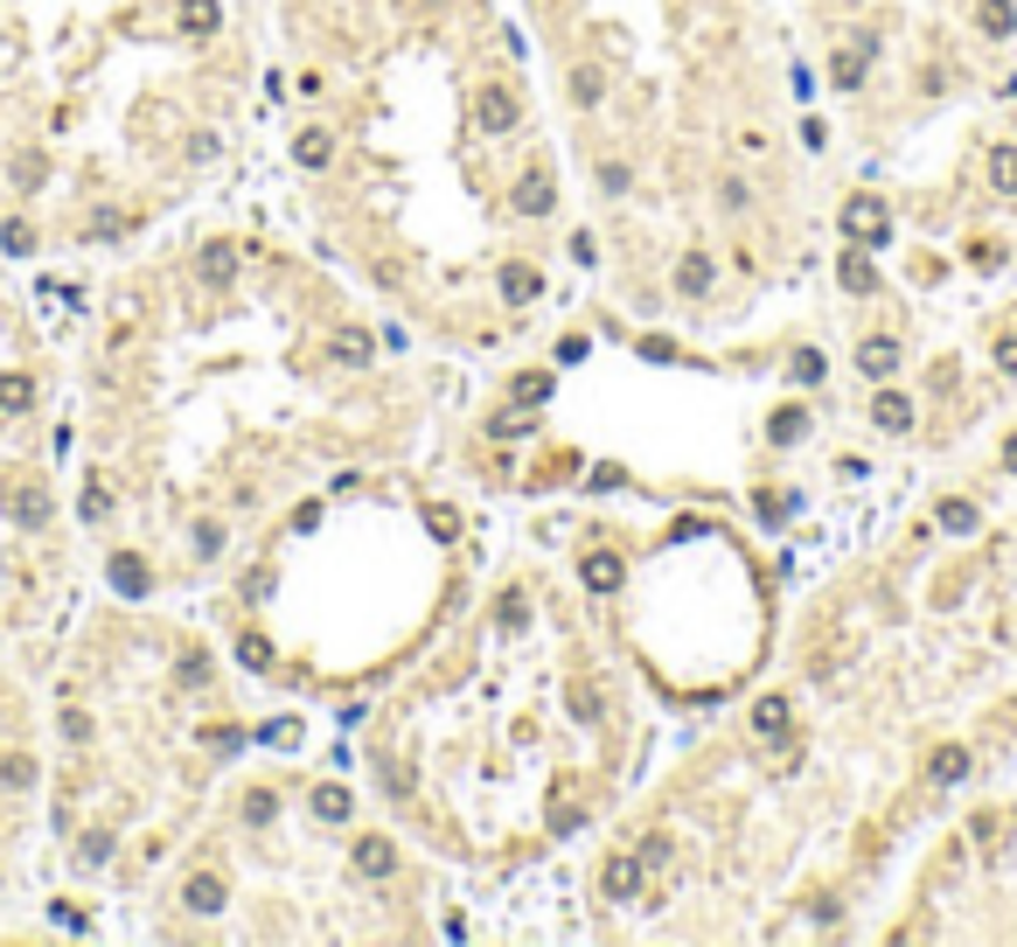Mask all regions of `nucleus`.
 Instances as JSON below:
<instances>
[{"mask_svg": "<svg viewBox=\"0 0 1017 947\" xmlns=\"http://www.w3.org/2000/svg\"><path fill=\"white\" fill-rule=\"evenodd\" d=\"M837 230H844V245L885 251V245H893V202H885L878 189H857V196H844V209H837Z\"/></svg>", "mask_w": 1017, "mask_h": 947, "instance_id": "f257e3e1", "label": "nucleus"}, {"mask_svg": "<svg viewBox=\"0 0 1017 947\" xmlns=\"http://www.w3.org/2000/svg\"><path fill=\"white\" fill-rule=\"evenodd\" d=\"M0 509H8V522H21V530H49V522H57V495L42 481H29V474H14V481H0Z\"/></svg>", "mask_w": 1017, "mask_h": 947, "instance_id": "f03ea898", "label": "nucleus"}, {"mask_svg": "<svg viewBox=\"0 0 1017 947\" xmlns=\"http://www.w3.org/2000/svg\"><path fill=\"white\" fill-rule=\"evenodd\" d=\"M475 126H481L488 140H509L516 126H524V98H516L509 84H481L475 91Z\"/></svg>", "mask_w": 1017, "mask_h": 947, "instance_id": "7ed1b4c3", "label": "nucleus"}, {"mask_svg": "<svg viewBox=\"0 0 1017 947\" xmlns=\"http://www.w3.org/2000/svg\"><path fill=\"white\" fill-rule=\"evenodd\" d=\"M509 209H516V217H530V223L551 217V209H558V181H551V168H524V175H516Z\"/></svg>", "mask_w": 1017, "mask_h": 947, "instance_id": "20e7f679", "label": "nucleus"}, {"mask_svg": "<svg viewBox=\"0 0 1017 947\" xmlns=\"http://www.w3.org/2000/svg\"><path fill=\"white\" fill-rule=\"evenodd\" d=\"M181 913H189V919H217V913H230V878H217V871H189V878H181Z\"/></svg>", "mask_w": 1017, "mask_h": 947, "instance_id": "39448f33", "label": "nucleus"}, {"mask_svg": "<svg viewBox=\"0 0 1017 947\" xmlns=\"http://www.w3.org/2000/svg\"><path fill=\"white\" fill-rule=\"evenodd\" d=\"M871 426L885 432V439H906L913 426H920V405L906 398V390H893V383H878V398H871Z\"/></svg>", "mask_w": 1017, "mask_h": 947, "instance_id": "423d86ee", "label": "nucleus"}, {"mask_svg": "<svg viewBox=\"0 0 1017 947\" xmlns=\"http://www.w3.org/2000/svg\"><path fill=\"white\" fill-rule=\"evenodd\" d=\"M711 286H718L711 251H704V245H690L684 258H676V300H711Z\"/></svg>", "mask_w": 1017, "mask_h": 947, "instance_id": "0eeeda50", "label": "nucleus"}, {"mask_svg": "<svg viewBox=\"0 0 1017 947\" xmlns=\"http://www.w3.org/2000/svg\"><path fill=\"white\" fill-rule=\"evenodd\" d=\"M899 362H906L899 335H865V341H857V370H865L871 383H893V377H899Z\"/></svg>", "mask_w": 1017, "mask_h": 947, "instance_id": "6e6552de", "label": "nucleus"}, {"mask_svg": "<svg viewBox=\"0 0 1017 947\" xmlns=\"http://www.w3.org/2000/svg\"><path fill=\"white\" fill-rule=\"evenodd\" d=\"M349 864H356V878L383 885V878H398V844H390V836H356Z\"/></svg>", "mask_w": 1017, "mask_h": 947, "instance_id": "1a4fd4ad", "label": "nucleus"}, {"mask_svg": "<svg viewBox=\"0 0 1017 947\" xmlns=\"http://www.w3.org/2000/svg\"><path fill=\"white\" fill-rule=\"evenodd\" d=\"M495 293H502L509 307H537L544 300V272L530 266V258H509V266L495 272Z\"/></svg>", "mask_w": 1017, "mask_h": 947, "instance_id": "9d476101", "label": "nucleus"}, {"mask_svg": "<svg viewBox=\"0 0 1017 947\" xmlns=\"http://www.w3.org/2000/svg\"><path fill=\"white\" fill-rule=\"evenodd\" d=\"M106 578H112L119 599H147V592H153V571H147L140 550H112V558H106Z\"/></svg>", "mask_w": 1017, "mask_h": 947, "instance_id": "9b49d317", "label": "nucleus"}, {"mask_svg": "<svg viewBox=\"0 0 1017 947\" xmlns=\"http://www.w3.org/2000/svg\"><path fill=\"white\" fill-rule=\"evenodd\" d=\"M196 279L210 286V293H223V286L238 279V245H230V237H210V245L196 251Z\"/></svg>", "mask_w": 1017, "mask_h": 947, "instance_id": "f8f14e48", "label": "nucleus"}, {"mask_svg": "<svg viewBox=\"0 0 1017 947\" xmlns=\"http://www.w3.org/2000/svg\"><path fill=\"white\" fill-rule=\"evenodd\" d=\"M641 871H648L641 850H635V857H614L607 871H599V899H607V906H628L635 891H641Z\"/></svg>", "mask_w": 1017, "mask_h": 947, "instance_id": "ddd939ff", "label": "nucleus"}, {"mask_svg": "<svg viewBox=\"0 0 1017 947\" xmlns=\"http://www.w3.org/2000/svg\"><path fill=\"white\" fill-rule=\"evenodd\" d=\"M175 29L189 42H210L223 29V0H175Z\"/></svg>", "mask_w": 1017, "mask_h": 947, "instance_id": "4468645a", "label": "nucleus"}, {"mask_svg": "<svg viewBox=\"0 0 1017 947\" xmlns=\"http://www.w3.org/2000/svg\"><path fill=\"white\" fill-rule=\"evenodd\" d=\"M871 36H857L850 49H837V57H829V84H837V91H865V63H871Z\"/></svg>", "mask_w": 1017, "mask_h": 947, "instance_id": "2eb2a0df", "label": "nucleus"}, {"mask_svg": "<svg viewBox=\"0 0 1017 947\" xmlns=\"http://www.w3.org/2000/svg\"><path fill=\"white\" fill-rule=\"evenodd\" d=\"M620 578H628L620 550H586V558H579V586L586 592H620Z\"/></svg>", "mask_w": 1017, "mask_h": 947, "instance_id": "dca6fc26", "label": "nucleus"}, {"mask_svg": "<svg viewBox=\"0 0 1017 947\" xmlns=\"http://www.w3.org/2000/svg\"><path fill=\"white\" fill-rule=\"evenodd\" d=\"M934 530H948V537H976V530H983V509L969 502V495H941V502H934Z\"/></svg>", "mask_w": 1017, "mask_h": 947, "instance_id": "f3484780", "label": "nucleus"}, {"mask_svg": "<svg viewBox=\"0 0 1017 947\" xmlns=\"http://www.w3.org/2000/svg\"><path fill=\"white\" fill-rule=\"evenodd\" d=\"M837 279H844V293H878V266H871V251L865 245H844V258H837Z\"/></svg>", "mask_w": 1017, "mask_h": 947, "instance_id": "a211bd4d", "label": "nucleus"}, {"mask_svg": "<svg viewBox=\"0 0 1017 947\" xmlns=\"http://www.w3.org/2000/svg\"><path fill=\"white\" fill-rule=\"evenodd\" d=\"M328 356L342 362V370H370V362H377V335L370 328H342V335L328 341Z\"/></svg>", "mask_w": 1017, "mask_h": 947, "instance_id": "6ab92c4d", "label": "nucleus"}, {"mask_svg": "<svg viewBox=\"0 0 1017 947\" xmlns=\"http://www.w3.org/2000/svg\"><path fill=\"white\" fill-rule=\"evenodd\" d=\"M969 746H934V759H927V787H961L969 780Z\"/></svg>", "mask_w": 1017, "mask_h": 947, "instance_id": "aec40b11", "label": "nucleus"}, {"mask_svg": "<svg viewBox=\"0 0 1017 947\" xmlns=\"http://www.w3.org/2000/svg\"><path fill=\"white\" fill-rule=\"evenodd\" d=\"M29 411H36V377L8 370V377H0V426H8V418H29Z\"/></svg>", "mask_w": 1017, "mask_h": 947, "instance_id": "412c9836", "label": "nucleus"}, {"mask_svg": "<svg viewBox=\"0 0 1017 947\" xmlns=\"http://www.w3.org/2000/svg\"><path fill=\"white\" fill-rule=\"evenodd\" d=\"M788 725H795V704H788V690H767L760 704H752V731H760V739H780Z\"/></svg>", "mask_w": 1017, "mask_h": 947, "instance_id": "4be33fe9", "label": "nucleus"}, {"mask_svg": "<svg viewBox=\"0 0 1017 947\" xmlns=\"http://www.w3.org/2000/svg\"><path fill=\"white\" fill-rule=\"evenodd\" d=\"M307 808H315V823H349V815H356V795H349L342 780H321L315 795H307Z\"/></svg>", "mask_w": 1017, "mask_h": 947, "instance_id": "5701e85b", "label": "nucleus"}, {"mask_svg": "<svg viewBox=\"0 0 1017 947\" xmlns=\"http://www.w3.org/2000/svg\"><path fill=\"white\" fill-rule=\"evenodd\" d=\"M1017 29V0H976V36L983 42H1010Z\"/></svg>", "mask_w": 1017, "mask_h": 947, "instance_id": "b1692460", "label": "nucleus"}, {"mask_svg": "<svg viewBox=\"0 0 1017 947\" xmlns=\"http://www.w3.org/2000/svg\"><path fill=\"white\" fill-rule=\"evenodd\" d=\"M808 426H816V418H808V405H780V411L767 418V446H801Z\"/></svg>", "mask_w": 1017, "mask_h": 947, "instance_id": "393cba45", "label": "nucleus"}, {"mask_svg": "<svg viewBox=\"0 0 1017 947\" xmlns=\"http://www.w3.org/2000/svg\"><path fill=\"white\" fill-rule=\"evenodd\" d=\"M599 98H607V70H599V63H571V104L592 112Z\"/></svg>", "mask_w": 1017, "mask_h": 947, "instance_id": "a878e982", "label": "nucleus"}, {"mask_svg": "<svg viewBox=\"0 0 1017 947\" xmlns=\"http://www.w3.org/2000/svg\"><path fill=\"white\" fill-rule=\"evenodd\" d=\"M293 161L300 168H328L335 161V133H328V126H307V133L293 140Z\"/></svg>", "mask_w": 1017, "mask_h": 947, "instance_id": "bb28decb", "label": "nucleus"}, {"mask_svg": "<svg viewBox=\"0 0 1017 947\" xmlns=\"http://www.w3.org/2000/svg\"><path fill=\"white\" fill-rule=\"evenodd\" d=\"M509 398L524 405V411H537V405H551V377L544 370H524V377H509Z\"/></svg>", "mask_w": 1017, "mask_h": 947, "instance_id": "cd10ccee", "label": "nucleus"}, {"mask_svg": "<svg viewBox=\"0 0 1017 947\" xmlns=\"http://www.w3.org/2000/svg\"><path fill=\"white\" fill-rule=\"evenodd\" d=\"M495 627H502V635H524V627H530V592H502V599H495Z\"/></svg>", "mask_w": 1017, "mask_h": 947, "instance_id": "c85d7f7f", "label": "nucleus"}, {"mask_svg": "<svg viewBox=\"0 0 1017 947\" xmlns=\"http://www.w3.org/2000/svg\"><path fill=\"white\" fill-rule=\"evenodd\" d=\"M592 181H599V196H614V202H620V196L635 189V168H628V161H599Z\"/></svg>", "mask_w": 1017, "mask_h": 947, "instance_id": "c756f323", "label": "nucleus"}, {"mask_svg": "<svg viewBox=\"0 0 1017 947\" xmlns=\"http://www.w3.org/2000/svg\"><path fill=\"white\" fill-rule=\"evenodd\" d=\"M77 516H84V522H106V516H112V488L98 481V474L84 481V495H77Z\"/></svg>", "mask_w": 1017, "mask_h": 947, "instance_id": "7c9ffc66", "label": "nucleus"}, {"mask_svg": "<svg viewBox=\"0 0 1017 947\" xmlns=\"http://www.w3.org/2000/svg\"><path fill=\"white\" fill-rule=\"evenodd\" d=\"M126 230H133V217H119V209H98V217L84 223V237H91V245H119Z\"/></svg>", "mask_w": 1017, "mask_h": 947, "instance_id": "2f4dec72", "label": "nucleus"}, {"mask_svg": "<svg viewBox=\"0 0 1017 947\" xmlns=\"http://www.w3.org/2000/svg\"><path fill=\"white\" fill-rule=\"evenodd\" d=\"M989 189H997V196H1017V147H997V153H989Z\"/></svg>", "mask_w": 1017, "mask_h": 947, "instance_id": "473e14b6", "label": "nucleus"}, {"mask_svg": "<svg viewBox=\"0 0 1017 947\" xmlns=\"http://www.w3.org/2000/svg\"><path fill=\"white\" fill-rule=\"evenodd\" d=\"M788 377H795L801 390H808V383H822V377H829V356H822V349H795V362H788Z\"/></svg>", "mask_w": 1017, "mask_h": 947, "instance_id": "72a5a7b5", "label": "nucleus"}, {"mask_svg": "<svg viewBox=\"0 0 1017 947\" xmlns=\"http://www.w3.org/2000/svg\"><path fill=\"white\" fill-rule=\"evenodd\" d=\"M57 731H63V739H70V746H91V710H77V704H63V710H57Z\"/></svg>", "mask_w": 1017, "mask_h": 947, "instance_id": "f704fd0d", "label": "nucleus"}, {"mask_svg": "<svg viewBox=\"0 0 1017 947\" xmlns=\"http://www.w3.org/2000/svg\"><path fill=\"white\" fill-rule=\"evenodd\" d=\"M272 815H279V795H272V787H251V795H245V823H251V829H266Z\"/></svg>", "mask_w": 1017, "mask_h": 947, "instance_id": "c9c22d12", "label": "nucleus"}, {"mask_svg": "<svg viewBox=\"0 0 1017 947\" xmlns=\"http://www.w3.org/2000/svg\"><path fill=\"white\" fill-rule=\"evenodd\" d=\"M77 864H112V829H84V844H77Z\"/></svg>", "mask_w": 1017, "mask_h": 947, "instance_id": "e433bc0d", "label": "nucleus"}, {"mask_svg": "<svg viewBox=\"0 0 1017 947\" xmlns=\"http://www.w3.org/2000/svg\"><path fill=\"white\" fill-rule=\"evenodd\" d=\"M238 662L266 676V669H272V641H266V635H238Z\"/></svg>", "mask_w": 1017, "mask_h": 947, "instance_id": "4c0bfd02", "label": "nucleus"}, {"mask_svg": "<svg viewBox=\"0 0 1017 947\" xmlns=\"http://www.w3.org/2000/svg\"><path fill=\"white\" fill-rule=\"evenodd\" d=\"M530 426H537V411H524V405L502 411V418H488V432H495V439H524Z\"/></svg>", "mask_w": 1017, "mask_h": 947, "instance_id": "58836bf2", "label": "nucleus"}, {"mask_svg": "<svg viewBox=\"0 0 1017 947\" xmlns=\"http://www.w3.org/2000/svg\"><path fill=\"white\" fill-rule=\"evenodd\" d=\"M175 676H181V682H189V690H202V682H210V655H202V648H181V662H175Z\"/></svg>", "mask_w": 1017, "mask_h": 947, "instance_id": "ea45409f", "label": "nucleus"}, {"mask_svg": "<svg viewBox=\"0 0 1017 947\" xmlns=\"http://www.w3.org/2000/svg\"><path fill=\"white\" fill-rule=\"evenodd\" d=\"M0 787H36V759L29 752H8V759H0Z\"/></svg>", "mask_w": 1017, "mask_h": 947, "instance_id": "a19ab883", "label": "nucleus"}, {"mask_svg": "<svg viewBox=\"0 0 1017 947\" xmlns=\"http://www.w3.org/2000/svg\"><path fill=\"white\" fill-rule=\"evenodd\" d=\"M14 181H21V189H42V181H49V161H42V153H14Z\"/></svg>", "mask_w": 1017, "mask_h": 947, "instance_id": "79ce46f5", "label": "nucleus"}, {"mask_svg": "<svg viewBox=\"0 0 1017 947\" xmlns=\"http://www.w3.org/2000/svg\"><path fill=\"white\" fill-rule=\"evenodd\" d=\"M0 245H8L14 258H29V251H36V230H29V223L14 217V223H0Z\"/></svg>", "mask_w": 1017, "mask_h": 947, "instance_id": "37998d69", "label": "nucleus"}, {"mask_svg": "<svg viewBox=\"0 0 1017 947\" xmlns=\"http://www.w3.org/2000/svg\"><path fill=\"white\" fill-rule=\"evenodd\" d=\"M718 202H725V209H752V181L725 175V181H718Z\"/></svg>", "mask_w": 1017, "mask_h": 947, "instance_id": "c03bdc74", "label": "nucleus"}, {"mask_svg": "<svg viewBox=\"0 0 1017 947\" xmlns=\"http://www.w3.org/2000/svg\"><path fill=\"white\" fill-rule=\"evenodd\" d=\"M202 746H217V752H238V746H245V725H210V731H202Z\"/></svg>", "mask_w": 1017, "mask_h": 947, "instance_id": "a18cd8bd", "label": "nucleus"}, {"mask_svg": "<svg viewBox=\"0 0 1017 947\" xmlns=\"http://www.w3.org/2000/svg\"><path fill=\"white\" fill-rule=\"evenodd\" d=\"M49 913H57V927H70V934H91V913H84V906H70V899H57V906H49Z\"/></svg>", "mask_w": 1017, "mask_h": 947, "instance_id": "49530a36", "label": "nucleus"}, {"mask_svg": "<svg viewBox=\"0 0 1017 947\" xmlns=\"http://www.w3.org/2000/svg\"><path fill=\"white\" fill-rule=\"evenodd\" d=\"M586 488H592V495H607V488H620V467H614V460H592V474H586Z\"/></svg>", "mask_w": 1017, "mask_h": 947, "instance_id": "de8ad7c7", "label": "nucleus"}, {"mask_svg": "<svg viewBox=\"0 0 1017 947\" xmlns=\"http://www.w3.org/2000/svg\"><path fill=\"white\" fill-rule=\"evenodd\" d=\"M217 550H223V530L217 522H196V558H217Z\"/></svg>", "mask_w": 1017, "mask_h": 947, "instance_id": "09e8293b", "label": "nucleus"}, {"mask_svg": "<svg viewBox=\"0 0 1017 947\" xmlns=\"http://www.w3.org/2000/svg\"><path fill=\"white\" fill-rule=\"evenodd\" d=\"M565 704H571V718H579V725H592V718H599V697H592V690H571Z\"/></svg>", "mask_w": 1017, "mask_h": 947, "instance_id": "8fccbe9b", "label": "nucleus"}, {"mask_svg": "<svg viewBox=\"0 0 1017 947\" xmlns=\"http://www.w3.org/2000/svg\"><path fill=\"white\" fill-rule=\"evenodd\" d=\"M586 349H592L586 335H558V362H586Z\"/></svg>", "mask_w": 1017, "mask_h": 947, "instance_id": "3c124183", "label": "nucleus"}, {"mask_svg": "<svg viewBox=\"0 0 1017 947\" xmlns=\"http://www.w3.org/2000/svg\"><path fill=\"white\" fill-rule=\"evenodd\" d=\"M997 370L1017 377V335H997Z\"/></svg>", "mask_w": 1017, "mask_h": 947, "instance_id": "603ef678", "label": "nucleus"}, {"mask_svg": "<svg viewBox=\"0 0 1017 947\" xmlns=\"http://www.w3.org/2000/svg\"><path fill=\"white\" fill-rule=\"evenodd\" d=\"M969 258H976V266H983V272H997V266H1004V251H997V245H989V237H976V251H969Z\"/></svg>", "mask_w": 1017, "mask_h": 947, "instance_id": "864d4df0", "label": "nucleus"}, {"mask_svg": "<svg viewBox=\"0 0 1017 947\" xmlns=\"http://www.w3.org/2000/svg\"><path fill=\"white\" fill-rule=\"evenodd\" d=\"M641 864H648V871H656V864H669V836H648V844H641Z\"/></svg>", "mask_w": 1017, "mask_h": 947, "instance_id": "5fc2aeb1", "label": "nucleus"}, {"mask_svg": "<svg viewBox=\"0 0 1017 947\" xmlns=\"http://www.w3.org/2000/svg\"><path fill=\"white\" fill-rule=\"evenodd\" d=\"M571 258H579V266H592V258H599V245H592V230H579V237H571Z\"/></svg>", "mask_w": 1017, "mask_h": 947, "instance_id": "6e6d98bb", "label": "nucleus"}, {"mask_svg": "<svg viewBox=\"0 0 1017 947\" xmlns=\"http://www.w3.org/2000/svg\"><path fill=\"white\" fill-rule=\"evenodd\" d=\"M641 356H648V362H676V349H669L662 335H648V341H641Z\"/></svg>", "mask_w": 1017, "mask_h": 947, "instance_id": "4d7b16f0", "label": "nucleus"}, {"mask_svg": "<svg viewBox=\"0 0 1017 947\" xmlns=\"http://www.w3.org/2000/svg\"><path fill=\"white\" fill-rule=\"evenodd\" d=\"M551 829L571 836V829H579V808H565V801H558V808H551Z\"/></svg>", "mask_w": 1017, "mask_h": 947, "instance_id": "13d9d810", "label": "nucleus"}, {"mask_svg": "<svg viewBox=\"0 0 1017 947\" xmlns=\"http://www.w3.org/2000/svg\"><path fill=\"white\" fill-rule=\"evenodd\" d=\"M1004 467H1010V474H1017V432H1010V439H1004Z\"/></svg>", "mask_w": 1017, "mask_h": 947, "instance_id": "bf43d9fd", "label": "nucleus"}]
</instances>
